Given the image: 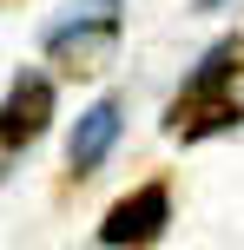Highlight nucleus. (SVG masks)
<instances>
[{
  "label": "nucleus",
  "instance_id": "nucleus-1",
  "mask_svg": "<svg viewBox=\"0 0 244 250\" xmlns=\"http://www.w3.org/2000/svg\"><path fill=\"white\" fill-rule=\"evenodd\" d=\"M53 112H60V92H53L46 73H20L7 86V105H0V151H26L46 138Z\"/></svg>",
  "mask_w": 244,
  "mask_h": 250
},
{
  "label": "nucleus",
  "instance_id": "nucleus-2",
  "mask_svg": "<svg viewBox=\"0 0 244 250\" xmlns=\"http://www.w3.org/2000/svg\"><path fill=\"white\" fill-rule=\"evenodd\" d=\"M172 224V191L165 185H139L132 198H119L112 211L99 217V244L106 250H126V244H158Z\"/></svg>",
  "mask_w": 244,
  "mask_h": 250
},
{
  "label": "nucleus",
  "instance_id": "nucleus-3",
  "mask_svg": "<svg viewBox=\"0 0 244 250\" xmlns=\"http://www.w3.org/2000/svg\"><path fill=\"white\" fill-rule=\"evenodd\" d=\"M119 132H126V99H119V92L92 99L86 112H79L73 138H66V165H73V178H92V171H99V165L119 151Z\"/></svg>",
  "mask_w": 244,
  "mask_h": 250
},
{
  "label": "nucleus",
  "instance_id": "nucleus-4",
  "mask_svg": "<svg viewBox=\"0 0 244 250\" xmlns=\"http://www.w3.org/2000/svg\"><path fill=\"white\" fill-rule=\"evenodd\" d=\"M119 26H126V0H79L66 20H53L40 33V46L73 53V46H92V40H119Z\"/></svg>",
  "mask_w": 244,
  "mask_h": 250
},
{
  "label": "nucleus",
  "instance_id": "nucleus-5",
  "mask_svg": "<svg viewBox=\"0 0 244 250\" xmlns=\"http://www.w3.org/2000/svg\"><path fill=\"white\" fill-rule=\"evenodd\" d=\"M238 60H244V40H238V33H231V40H211V46L198 53V66L185 73V86H178V99H172L165 119H178L185 105H198V99H211V92H224V79L238 73Z\"/></svg>",
  "mask_w": 244,
  "mask_h": 250
},
{
  "label": "nucleus",
  "instance_id": "nucleus-6",
  "mask_svg": "<svg viewBox=\"0 0 244 250\" xmlns=\"http://www.w3.org/2000/svg\"><path fill=\"white\" fill-rule=\"evenodd\" d=\"M224 7H231V0H198V13H224Z\"/></svg>",
  "mask_w": 244,
  "mask_h": 250
},
{
  "label": "nucleus",
  "instance_id": "nucleus-7",
  "mask_svg": "<svg viewBox=\"0 0 244 250\" xmlns=\"http://www.w3.org/2000/svg\"><path fill=\"white\" fill-rule=\"evenodd\" d=\"M0 178H7V171H0Z\"/></svg>",
  "mask_w": 244,
  "mask_h": 250
}]
</instances>
